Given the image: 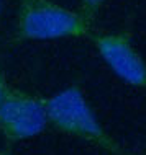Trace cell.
I'll list each match as a JSON object with an SVG mask.
<instances>
[{
	"label": "cell",
	"mask_w": 146,
	"mask_h": 155,
	"mask_svg": "<svg viewBox=\"0 0 146 155\" xmlns=\"http://www.w3.org/2000/svg\"><path fill=\"white\" fill-rule=\"evenodd\" d=\"M105 2L107 0H81V12L79 13L92 25L100 8L105 5Z\"/></svg>",
	"instance_id": "5b68a950"
},
{
	"label": "cell",
	"mask_w": 146,
	"mask_h": 155,
	"mask_svg": "<svg viewBox=\"0 0 146 155\" xmlns=\"http://www.w3.org/2000/svg\"><path fill=\"white\" fill-rule=\"evenodd\" d=\"M44 98L7 87L0 100V132L7 144L31 139L46 129Z\"/></svg>",
	"instance_id": "3957f363"
},
{
	"label": "cell",
	"mask_w": 146,
	"mask_h": 155,
	"mask_svg": "<svg viewBox=\"0 0 146 155\" xmlns=\"http://www.w3.org/2000/svg\"><path fill=\"white\" fill-rule=\"evenodd\" d=\"M7 83H5V78H3V75H2V72H0V100H2V96H3V93H5V90H7Z\"/></svg>",
	"instance_id": "8992f818"
},
{
	"label": "cell",
	"mask_w": 146,
	"mask_h": 155,
	"mask_svg": "<svg viewBox=\"0 0 146 155\" xmlns=\"http://www.w3.org/2000/svg\"><path fill=\"white\" fill-rule=\"evenodd\" d=\"M2 15H3V0H0V21H2Z\"/></svg>",
	"instance_id": "52a82bcc"
},
{
	"label": "cell",
	"mask_w": 146,
	"mask_h": 155,
	"mask_svg": "<svg viewBox=\"0 0 146 155\" xmlns=\"http://www.w3.org/2000/svg\"><path fill=\"white\" fill-rule=\"evenodd\" d=\"M90 39L102 61L120 80L146 90V61L133 46L128 33L94 35Z\"/></svg>",
	"instance_id": "277c9868"
},
{
	"label": "cell",
	"mask_w": 146,
	"mask_h": 155,
	"mask_svg": "<svg viewBox=\"0 0 146 155\" xmlns=\"http://www.w3.org/2000/svg\"><path fill=\"white\" fill-rule=\"evenodd\" d=\"M48 124L62 134L77 137L95 144L103 150L122 155L123 149L113 137H110L95 118L85 95L79 87H68L48 98H44Z\"/></svg>",
	"instance_id": "6da1fadb"
},
{
	"label": "cell",
	"mask_w": 146,
	"mask_h": 155,
	"mask_svg": "<svg viewBox=\"0 0 146 155\" xmlns=\"http://www.w3.org/2000/svg\"><path fill=\"white\" fill-rule=\"evenodd\" d=\"M0 155H12V152L8 149H5V150H0Z\"/></svg>",
	"instance_id": "ba28073f"
},
{
	"label": "cell",
	"mask_w": 146,
	"mask_h": 155,
	"mask_svg": "<svg viewBox=\"0 0 146 155\" xmlns=\"http://www.w3.org/2000/svg\"><path fill=\"white\" fill-rule=\"evenodd\" d=\"M90 23L79 12L53 0H20L16 18V41H53L84 38Z\"/></svg>",
	"instance_id": "7a4b0ae2"
}]
</instances>
